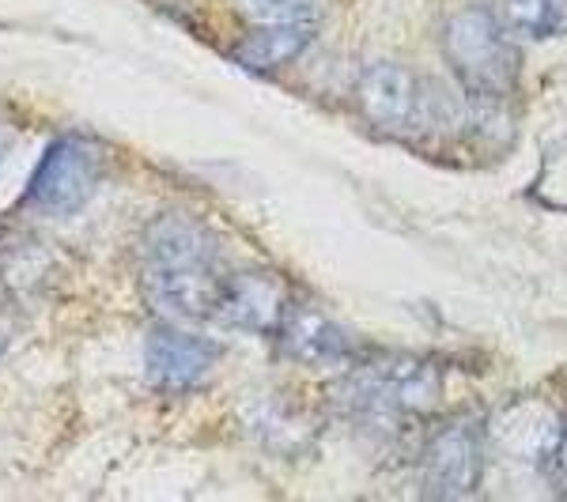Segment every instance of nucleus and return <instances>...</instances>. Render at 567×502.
I'll return each mask as SVG.
<instances>
[{"label":"nucleus","mask_w":567,"mask_h":502,"mask_svg":"<svg viewBox=\"0 0 567 502\" xmlns=\"http://www.w3.org/2000/svg\"><path fill=\"white\" fill-rule=\"evenodd\" d=\"M355 103L371 125L386 133L446 129L462 117V106L443 87L427 84L401 61H371L355 80Z\"/></svg>","instance_id":"f257e3e1"},{"label":"nucleus","mask_w":567,"mask_h":502,"mask_svg":"<svg viewBox=\"0 0 567 502\" xmlns=\"http://www.w3.org/2000/svg\"><path fill=\"white\" fill-rule=\"evenodd\" d=\"M507 31V23L477 4L454 12L446 23V61L473 103H503L515 91L518 50Z\"/></svg>","instance_id":"f03ea898"},{"label":"nucleus","mask_w":567,"mask_h":502,"mask_svg":"<svg viewBox=\"0 0 567 502\" xmlns=\"http://www.w3.org/2000/svg\"><path fill=\"white\" fill-rule=\"evenodd\" d=\"M344 412L360 419H393L427 416L439 400V370L427 359L413 355H386V359L355 363L341 389Z\"/></svg>","instance_id":"7ed1b4c3"},{"label":"nucleus","mask_w":567,"mask_h":502,"mask_svg":"<svg viewBox=\"0 0 567 502\" xmlns=\"http://www.w3.org/2000/svg\"><path fill=\"white\" fill-rule=\"evenodd\" d=\"M99 181H103V148L80 133L58 136L34 167L23 205L53 219L72 216L95 197Z\"/></svg>","instance_id":"20e7f679"},{"label":"nucleus","mask_w":567,"mask_h":502,"mask_svg":"<svg viewBox=\"0 0 567 502\" xmlns=\"http://www.w3.org/2000/svg\"><path fill=\"white\" fill-rule=\"evenodd\" d=\"M141 291L163 322H216L224 269L216 264H141Z\"/></svg>","instance_id":"39448f33"},{"label":"nucleus","mask_w":567,"mask_h":502,"mask_svg":"<svg viewBox=\"0 0 567 502\" xmlns=\"http://www.w3.org/2000/svg\"><path fill=\"white\" fill-rule=\"evenodd\" d=\"M484 442H488V435L470 416H458L439 427L424 450V495L432 499L473 495L484 469Z\"/></svg>","instance_id":"423d86ee"},{"label":"nucleus","mask_w":567,"mask_h":502,"mask_svg":"<svg viewBox=\"0 0 567 502\" xmlns=\"http://www.w3.org/2000/svg\"><path fill=\"white\" fill-rule=\"evenodd\" d=\"M219 348L205 336L182 328V322L155 325L144 341V370L148 381L163 394H189L213 378Z\"/></svg>","instance_id":"0eeeda50"},{"label":"nucleus","mask_w":567,"mask_h":502,"mask_svg":"<svg viewBox=\"0 0 567 502\" xmlns=\"http://www.w3.org/2000/svg\"><path fill=\"white\" fill-rule=\"evenodd\" d=\"M277 348L288 355V359L303 363V367H318V370H344L360 363V352H355V336L344 328L341 322H333L329 314L303 303H291L288 314H284L280 328L272 333Z\"/></svg>","instance_id":"6e6552de"},{"label":"nucleus","mask_w":567,"mask_h":502,"mask_svg":"<svg viewBox=\"0 0 567 502\" xmlns=\"http://www.w3.org/2000/svg\"><path fill=\"white\" fill-rule=\"evenodd\" d=\"M291 306L288 287L265 269H239L224 272V291H219L216 322L243 328V333L272 336Z\"/></svg>","instance_id":"1a4fd4ad"},{"label":"nucleus","mask_w":567,"mask_h":502,"mask_svg":"<svg viewBox=\"0 0 567 502\" xmlns=\"http://www.w3.org/2000/svg\"><path fill=\"white\" fill-rule=\"evenodd\" d=\"M560 431H564V419L556 416L545 400H515V405L503 408V412L484 427L488 442L496 446L503 458L529 461V464L556 461Z\"/></svg>","instance_id":"9d476101"},{"label":"nucleus","mask_w":567,"mask_h":502,"mask_svg":"<svg viewBox=\"0 0 567 502\" xmlns=\"http://www.w3.org/2000/svg\"><path fill=\"white\" fill-rule=\"evenodd\" d=\"M219 245L194 216L167 212L144 227L141 264H216Z\"/></svg>","instance_id":"9b49d317"},{"label":"nucleus","mask_w":567,"mask_h":502,"mask_svg":"<svg viewBox=\"0 0 567 502\" xmlns=\"http://www.w3.org/2000/svg\"><path fill=\"white\" fill-rule=\"evenodd\" d=\"M315 39H318V20L269 23V27L254 23V31L235 45V61L250 72H277L288 61H296Z\"/></svg>","instance_id":"f8f14e48"},{"label":"nucleus","mask_w":567,"mask_h":502,"mask_svg":"<svg viewBox=\"0 0 567 502\" xmlns=\"http://www.w3.org/2000/svg\"><path fill=\"white\" fill-rule=\"evenodd\" d=\"M503 23L523 39H548L567 23V0H503Z\"/></svg>","instance_id":"ddd939ff"},{"label":"nucleus","mask_w":567,"mask_h":502,"mask_svg":"<svg viewBox=\"0 0 567 502\" xmlns=\"http://www.w3.org/2000/svg\"><path fill=\"white\" fill-rule=\"evenodd\" d=\"M246 427L269 450H280V446H291L303 438L299 431V416L291 408H284L277 397H258L254 405H246Z\"/></svg>","instance_id":"4468645a"},{"label":"nucleus","mask_w":567,"mask_h":502,"mask_svg":"<svg viewBox=\"0 0 567 502\" xmlns=\"http://www.w3.org/2000/svg\"><path fill=\"white\" fill-rule=\"evenodd\" d=\"M243 8L258 27L318 20V0H243Z\"/></svg>","instance_id":"2eb2a0df"},{"label":"nucleus","mask_w":567,"mask_h":502,"mask_svg":"<svg viewBox=\"0 0 567 502\" xmlns=\"http://www.w3.org/2000/svg\"><path fill=\"white\" fill-rule=\"evenodd\" d=\"M556 472H560V483L567 491V419H564V431H560V446H556Z\"/></svg>","instance_id":"dca6fc26"},{"label":"nucleus","mask_w":567,"mask_h":502,"mask_svg":"<svg viewBox=\"0 0 567 502\" xmlns=\"http://www.w3.org/2000/svg\"><path fill=\"white\" fill-rule=\"evenodd\" d=\"M4 344H8V336H4V333H0V348H4Z\"/></svg>","instance_id":"f3484780"}]
</instances>
